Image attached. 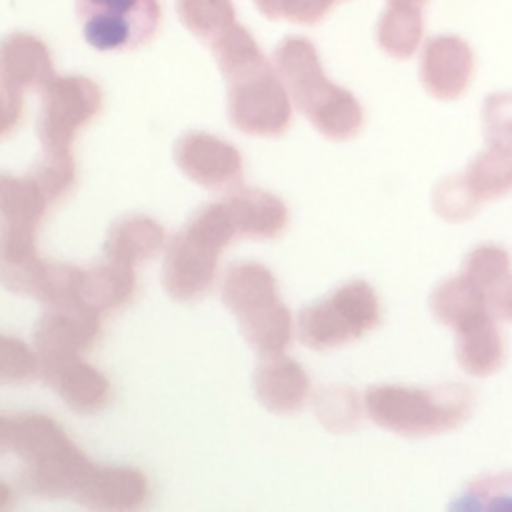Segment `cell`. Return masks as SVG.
Returning <instances> with one entry per match:
<instances>
[{"label":"cell","mask_w":512,"mask_h":512,"mask_svg":"<svg viewBox=\"0 0 512 512\" xmlns=\"http://www.w3.org/2000/svg\"><path fill=\"white\" fill-rule=\"evenodd\" d=\"M0 73L10 88H30V85L50 83L48 53L38 40L10 38L0 50Z\"/></svg>","instance_id":"obj_18"},{"label":"cell","mask_w":512,"mask_h":512,"mask_svg":"<svg viewBox=\"0 0 512 512\" xmlns=\"http://www.w3.org/2000/svg\"><path fill=\"white\" fill-rule=\"evenodd\" d=\"M430 310L435 320L455 328V333L475 320L485 318V290L478 288L468 275L443 280L430 295Z\"/></svg>","instance_id":"obj_17"},{"label":"cell","mask_w":512,"mask_h":512,"mask_svg":"<svg viewBox=\"0 0 512 512\" xmlns=\"http://www.w3.org/2000/svg\"><path fill=\"white\" fill-rule=\"evenodd\" d=\"M450 512H512V475H490L470 485Z\"/></svg>","instance_id":"obj_20"},{"label":"cell","mask_w":512,"mask_h":512,"mask_svg":"<svg viewBox=\"0 0 512 512\" xmlns=\"http://www.w3.org/2000/svg\"><path fill=\"white\" fill-rule=\"evenodd\" d=\"M223 303L238 320L255 353H285L295 335L293 315L280 300L275 275L260 263H238L220 285Z\"/></svg>","instance_id":"obj_5"},{"label":"cell","mask_w":512,"mask_h":512,"mask_svg":"<svg viewBox=\"0 0 512 512\" xmlns=\"http://www.w3.org/2000/svg\"><path fill=\"white\" fill-rule=\"evenodd\" d=\"M463 275H468L478 288L485 290V295L493 290L495 280H500L505 275V258L500 250L495 248H480L475 253H470V258L465 260Z\"/></svg>","instance_id":"obj_23"},{"label":"cell","mask_w":512,"mask_h":512,"mask_svg":"<svg viewBox=\"0 0 512 512\" xmlns=\"http://www.w3.org/2000/svg\"><path fill=\"white\" fill-rule=\"evenodd\" d=\"M215 63L228 83L233 128L258 138H278L290 128L293 100L275 65H268L245 30H228L213 43Z\"/></svg>","instance_id":"obj_1"},{"label":"cell","mask_w":512,"mask_h":512,"mask_svg":"<svg viewBox=\"0 0 512 512\" xmlns=\"http://www.w3.org/2000/svg\"><path fill=\"white\" fill-rule=\"evenodd\" d=\"M138 290L133 265L105 258L95 268H75L73 285L63 303H78L93 313L105 315L125 308Z\"/></svg>","instance_id":"obj_11"},{"label":"cell","mask_w":512,"mask_h":512,"mask_svg":"<svg viewBox=\"0 0 512 512\" xmlns=\"http://www.w3.org/2000/svg\"><path fill=\"white\" fill-rule=\"evenodd\" d=\"M230 218H233L238 238L270 240L278 238L288 225V208L283 200L265 190L235 185L223 198Z\"/></svg>","instance_id":"obj_14"},{"label":"cell","mask_w":512,"mask_h":512,"mask_svg":"<svg viewBox=\"0 0 512 512\" xmlns=\"http://www.w3.org/2000/svg\"><path fill=\"white\" fill-rule=\"evenodd\" d=\"M48 378L53 380L60 398L78 413H98L110 403L108 378L80 358L48 370Z\"/></svg>","instance_id":"obj_16"},{"label":"cell","mask_w":512,"mask_h":512,"mask_svg":"<svg viewBox=\"0 0 512 512\" xmlns=\"http://www.w3.org/2000/svg\"><path fill=\"white\" fill-rule=\"evenodd\" d=\"M75 13L83 38L103 53L143 48L163 23L158 0H75Z\"/></svg>","instance_id":"obj_8"},{"label":"cell","mask_w":512,"mask_h":512,"mask_svg":"<svg viewBox=\"0 0 512 512\" xmlns=\"http://www.w3.org/2000/svg\"><path fill=\"white\" fill-rule=\"evenodd\" d=\"M100 335V315L78 303H55L38 325V350L45 360V373L58 365L78 360L93 348Z\"/></svg>","instance_id":"obj_10"},{"label":"cell","mask_w":512,"mask_h":512,"mask_svg":"<svg viewBox=\"0 0 512 512\" xmlns=\"http://www.w3.org/2000/svg\"><path fill=\"white\" fill-rule=\"evenodd\" d=\"M478 200L470 193L463 178H445L433 193V208L445 220H465L475 210Z\"/></svg>","instance_id":"obj_22"},{"label":"cell","mask_w":512,"mask_h":512,"mask_svg":"<svg viewBox=\"0 0 512 512\" xmlns=\"http://www.w3.org/2000/svg\"><path fill=\"white\" fill-rule=\"evenodd\" d=\"M380 323V300L373 285L350 280L323 300L305 305L298 313V340L310 350L328 353L360 340Z\"/></svg>","instance_id":"obj_6"},{"label":"cell","mask_w":512,"mask_h":512,"mask_svg":"<svg viewBox=\"0 0 512 512\" xmlns=\"http://www.w3.org/2000/svg\"><path fill=\"white\" fill-rule=\"evenodd\" d=\"M315 413L330 430H353L360 425V398L350 388H323L315 400Z\"/></svg>","instance_id":"obj_21"},{"label":"cell","mask_w":512,"mask_h":512,"mask_svg":"<svg viewBox=\"0 0 512 512\" xmlns=\"http://www.w3.org/2000/svg\"><path fill=\"white\" fill-rule=\"evenodd\" d=\"M253 388L255 398L278 415L298 413L310 398L308 373L285 353L260 355L253 373Z\"/></svg>","instance_id":"obj_12"},{"label":"cell","mask_w":512,"mask_h":512,"mask_svg":"<svg viewBox=\"0 0 512 512\" xmlns=\"http://www.w3.org/2000/svg\"><path fill=\"white\" fill-rule=\"evenodd\" d=\"M363 405L380 428L408 438H428L458 428L473 408V395L465 385L455 383L433 388L373 385L365 390Z\"/></svg>","instance_id":"obj_4"},{"label":"cell","mask_w":512,"mask_h":512,"mask_svg":"<svg viewBox=\"0 0 512 512\" xmlns=\"http://www.w3.org/2000/svg\"><path fill=\"white\" fill-rule=\"evenodd\" d=\"M173 158L185 178L213 193H228L243 178L240 150L210 133L190 130L180 135L173 145Z\"/></svg>","instance_id":"obj_9"},{"label":"cell","mask_w":512,"mask_h":512,"mask_svg":"<svg viewBox=\"0 0 512 512\" xmlns=\"http://www.w3.org/2000/svg\"><path fill=\"white\" fill-rule=\"evenodd\" d=\"M458 363L470 375H488L500 365V340L488 315L458 330Z\"/></svg>","instance_id":"obj_19"},{"label":"cell","mask_w":512,"mask_h":512,"mask_svg":"<svg viewBox=\"0 0 512 512\" xmlns=\"http://www.w3.org/2000/svg\"><path fill=\"white\" fill-rule=\"evenodd\" d=\"M165 248V228L150 215H123L105 238L103 255L123 265H140Z\"/></svg>","instance_id":"obj_15"},{"label":"cell","mask_w":512,"mask_h":512,"mask_svg":"<svg viewBox=\"0 0 512 512\" xmlns=\"http://www.w3.org/2000/svg\"><path fill=\"white\" fill-rule=\"evenodd\" d=\"M275 70L300 113L330 140H350L363 128V105L350 90L325 75L318 50L303 38H288L275 53Z\"/></svg>","instance_id":"obj_2"},{"label":"cell","mask_w":512,"mask_h":512,"mask_svg":"<svg viewBox=\"0 0 512 512\" xmlns=\"http://www.w3.org/2000/svg\"><path fill=\"white\" fill-rule=\"evenodd\" d=\"M103 95L93 80L83 75L53 78L45 88L43 115H40V138L45 148V163L75 168L70 145L78 130L100 113Z\"/></svg>","instance_id":"obj_7"},{"label":"cell","mask_w":512,"mask_h":512,"mask_svg":"<svg viewBox=\"0 0 512 512\" xmlns=\"http://www.w3.org/2000/svg\"><path fill=\"white\" fill-rule=\"evenodd\" d=\"M233 218L225 203L205 205L183 230L165 245L163 288L173 300L188 303L213 290L218 280V258L233 240Z\"/></svg>","instance_id":"obj_3"},{"label":"cell","mask_w":512,"mask_h":512,"mask_svg":"<svg viewBox=\"0 0 512 512\" xmlns=\"http://www.w3.org/2000/svg\"><path fill=\"white\" fill-rule=\"evenodd\" d=\"M470 75H473V55L463 40H430L420 63V83L433 98H460L468 90Z\"/></svg>","instance_id":"obj_13"}]
</instances>
